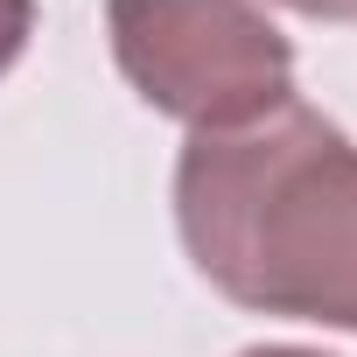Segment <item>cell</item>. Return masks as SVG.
I'll return each instance as SVG.
<instances>
[{
	"instance_id": "1",
	"label": "cell",
	"mask_w": 357,
	"mask_h": 357,
	"mask_svg": "<svg viewBox=\"0 0 357 357\" xmlns=\"http://www.w3.org/2000/svg\"><path fill=\"white\" fill-rule=\"evenodd\" d=\"M175 231L225 301L357 336V140L315 105L287 98L238 133H190Z\"/></svg>"
},
{
	"instance_id": "2",
	"label": "cell",
	"mask_w": 357,
	"mask_h": 357,
	"mask_svg": "<svg viewBox=\"0 0 357 357\" xmlns=\"http://www.w3.org/2000/svg\"><path fill=\"white\" fill-rule=\"evenodd\" d=\"M119 77L190 133H238L294 98V50L252 0H105Z\"/></svg>"
},
{
	"instance_id": "3",
	"label": "cell",
	"mask_w": 357,
	"mask_h": 357,
	"mask_svg": "<svg viewBox=\"0 0 357 357\" xmlns=\"http://www.w3.org/2000/svg\"><path fill=\"white\" fill-rule=\"evenodd\" d=\"M29 36H36V0H0V77L22 63Z\"/></svg>"
},
{
	"instance_id": "4",
	"label": "cell",
	"mask_w": 357,
	"mask_h": 357,
	"mask_svg": "<svg viewBox=\"0 0 357 357\" xmlns=\"http://www.w3.org/2000/svg\"><path fill=\"white\" fill-rule=\"evenodd\" d=\"M273 8H294L308 22H357V0H273Z\"/></svg>"
},
{
	"instance_id": "5",
	"label": "cell",
	"mask_w": 357,
	"mask_h": 357,
	"mask_svg": "<svg viewBox=\"0 0 357 357\" xmlns=\"http://www.w3.org/2000/svg\"><path fill=\"white\" fill-rule=\"evenodd\" d=\"M238 357H322V350H294V343H259V350H238Z\"/></svg>"
}]
</instances>
